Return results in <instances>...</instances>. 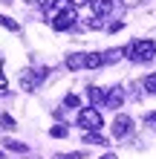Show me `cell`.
<instances>
[{"instance_id":"obj_1","label":"cell","mask_w":156,"mask_h":159,"mask_svg":"<svg viewBox=\"0 0 156 159\" xmlns=\"http://www.w3.org/2000/svg\"><path fill=\"white\" fill-rule=\"evenodd\" d=\"M124 55L133 64H148L156 58V41L153 38H142V41H130L124 46Z\"/></svg>"},{"instance_id":"obj_2","label":"cell","mask_w":156,"mask_h":159,"mask_svg":"<svg viewBox=\"0 0 156 159\" xmlns=\"http://www.w3.org/2000/svg\"><path fill=\"white\" fill-rule=\"evenodd\" d=\"M101 125H104V116L98 113V107H84L78 113V127L84 130H101Z\"/></svg>"},{"instance_id":"obj_3","label":"cell","mask_w":156,"mask_h":159,"mask_svg":"<svg viewBox=\"0 0 156 159\" xmlns=\"http://www.w3.org/2000/svg\"><path fill=\"white\" fill-rule=\"evenodd\" d=\"M47 75H49V70H47V67H38V70H26L23 75H20V87H23L26 93H35V90H38V84H41L43 78H47Z\"/></svg>"},{"instance_id":"obj_4","label":"cell","mask_w":156,"mask_h":159,"mask_svg":"<svg viewBox=\"0 0 156 159\" xmlns=\"http://www.w3.org/2000/svg\"><path fill=\"white\" fill-rule=\"evenodd\" d=\"M75 23H78V12H75V6H69L67 12H61L58 17H52V29H55V32H67V29H72Z\"/></svg>"},{"instance_id":"obj_5","label":"cell","mask_w":156,"mask_h":159,"mask_svg":"<svg viewBox=\"0 0 156 159\" xmlns=\"http://www.w3.org/2000/svg\"><path fill=\"white\" fill-rule=\"evenodd\" d=\"M130 130H133V121H130V116H116V119H113V136H116V139L127 136Z\"/></svg>"},{"instance_id":"obj_6","label":"cell","mask_w":156,"mask_h":159,"mask_svg":"<svg viewBox=\"0 0 156 159\" xmlns=\"http://www.w3.org/2000/svg\"><path fill=\"white\" fill-rule=\"evenodd\" d=\"M116 9V0H93V15L96 17H107Z\"/></svg>"},{"instance_id":"obj_7","label":"cell","mask_w":156,"mask_h":159,"mask_svg":"<svg viewBox=\"0 0 156 159\" xmlns=\"http://www.w3.org/2000/svg\"><path fill=\"white\" fill-rule=\"evenodd\" d=\"M87 96H90V101H93V107L107 104V90L104 87H93V84H90V87H87Z\"/></svg>"},{"instance_id":"obj_8","label":"cell","mask_w":156,"mask_h":159,"mask_svg":"<svg viewBox=\"0 0 156 159\" xmlns=\"http://www.w3.org/2000/svg\"><path fill=\"white\" fill-rule=\"evenodd\" d=\"M122 104H124V90H122V87H113V90H107V107L118 110Z\"/></svg>"},{"instance_id":"obj_9","label":"cell","mask_w":156,"mask_h":159,"mask_svg":"<svg viewBox=\"0 0 156 159\" xmlns=\"http://www.w3.org/2000/svg\"><path fill=\"white\" fill-rule=\"evenodd\" d=\"M104 52H87V58H84V70H98V67H104Z\"/></svg>"},{"instance_id":"obj_10","label":"cell","mask_w":156,"mask_h":159,"mask_svg":"<svg viewBox=\"0 0 156 159\" xmlns=\"http://www.w3.org/2000/svg\"><path fill=\"white\" fill-rule=\"evenodd\" d=\"M84 58H87V52H69L67 55V70H84Z\"/></svg>"},{"instance_id":"obj_11","label":"cell","mask_w":156,"mask_h":159,"mask_svg":"<svg viewBox=\"0 0 156 159\" xmlns=\"http://www.w3.org/2000/svg\"><path fill=\"white\" fill-rule=\"evenodd\" d=\"M81 142H84V145H107L110 139H107V136H101L98 130H87V133L81 136Z\"/></svg>"},{"instance_id":"obj_12","label":"cell","mask_w":156,"mask_h":159,"mask_svg":"<svg viewBox=\"0 0 156 159\" xmlns=\"http://www.w3.org/2000/svg\"><path fill=\"white\" fill-rule=\"evenodd\" d=\"M0 26L9 29V32H17V29H20V23H17L15 17H9V15H0Z\"/></svg>"},{"instance_id":"obj_13","label":"cell","mask_w":156,"mask_h":159,"mask_svg":"<svg viewBox=\"0 0 156 159\" xmlns=\"http://www.w3.org/2000/svg\"><path fill=\"white\" fill-rule=\"evenodd\" d=\"M3 145L9 148V151H15V153H26L29 148H26L23 142H17V139H3Z\"/></svg>"},{"instance_id":"obj_14","label":"cell","mask_w":156,"mask_h":159,"mask_svg":"<svg viewBox=\"0 0 156 159\" xmlns=\"http://www.w3.org/2000/svg\"><path fill=\"white\" fill-rule=\"evenodd\" d=\"M122 58H127L124 49H107V52H104V61H107V64H116V61H122Z\"/></svg>"},{"instance_id":"obj_15","label":"cell","mask_w":156,"mask_h":159,"mask_svg":"<svg viewBox=\"0 0 156 159\" xmlns=\"http://www.w3.org/2000/svg\"><path fill=\"white\" fill-rule=\"evenodd\" d=\"M142 87H145V93H150V96H156V72H150V75H145Z\"/></svg>"},{"instance_id":"obj_16","label":"cell","mask_w":156,"mask_h":159,"mask_svg":"<svg viewBox=\"0 0 156 159\" xmlns=\"http://www.w3.org/2000/svg\"><path fill=\"white\" fill-rule=\"evenodd\" d=\"M67 9H69V0H52V15L55 17H58L61 12H67Z\"/></svg>"},{"instance_id":"obj_17","label":"cell","mask_w":156,"mask_h":159,"mask_svg":"<svg viewBox=\"0 0 156 159\" xmlns=\"http://www.w3.org/2000/svg\"><path fill=\"white\" fill-rule=\"evenodd\" d=\"M64 107H72V110H75V107H81V98L75 96V93H67V96H64Z\"/></svg>"},{"instance_id":"obj_18","label":"cell","mask_w":156,"mask_h":159,"mask_svg":"<svg viewBox=\"0 0 156 159\" xmlns=\"http://www.w3.org/2000/svg\"><path fill=\"white\" fill-rule=\"evenodd\" d=\"M0 127H6V130H15V127H17V121H15L12 116H9V113H3V116H0Z\"/></svg>"},{"instance_id":"obj_19","label":"cell","mask_w":156,"mask_h":159,"mask_svg":"<svg viewBox=\"0 0 156 159\" xmlns=\"http://www.w3.org/2000/svg\"><path fill=\"white\" fill-rule=\"evenodd\" d=\"M49 136H52V139H64V136H67V127H64V125H55V127L49 130Z\"/></svg>"},{"instance_id":"obj_20","label":"cell","mask_w":156,"mask_h":159,"mask_svg":"<svg viewBox=\"0 0 156 159\" xmlns=\"http://www.w3.org/2000/svg\"><path fill=\"white\" fill-rule=\"evenodd\" d=\"M55 159H84V153L75 151V153H55Z\"/></svg>"},{"instance_id":"obj_21","label":"cell","mask_w":156,"mask_h":159,"mask_svg":"<svg viewBox=\"0 0 156 159\" xmlns=\"http://www.w3.org/2000/svg\"><path fill=\"white\" fill-rule=\"evenodd\" d=\"M122 29H124V23H122V20H113V23L107 26V32H110V35H116V32H122Z\"/></svg>"},{"instance_id":"obj_22","label":"cell","mask_w":156,"mask_h":159,"mask_svg":"<svg viewBox=\"0 0 156 159\" xmlns=\"http://www.w3.org/2000/svg\"><path fill=\"white\" fill-rule=\"evenodd\" d=\"M87 29H101V17H90V20H87Z\"/></svg>"},{"instance_id":"obj_23","label":"cell","mask_w":156,"mask_h":159,"mask_svg":"<svg viewBox=\"0 0 156 159\" xmlns=\"http://www.w3.org/2000/svg\"><path fill=\"white\" fill-rule=\"evenodd\" d=\"M72 6H87V3H93V0H69Z\"/></svg>"},{"instance_id":"obj_24","label":"cell","mask_w":156,"mask_h":159,"mask_svg":"<svg viewBox=\"0 0 156 159\" xmlns=\"http://www.w3.org/2000/svg\"><path fill=\"white\" fill-rule=\"evenodd\" d=\"M148 121H150V125H156V110H153V113L148 116Z\"/></svg>"},{"instance_id":"obj_25","label":"cell","mask_w":156,"mask_h":159,"mask_svg":"<svg viewBox=\"0 0 156 159\" xmlns=\"http://www.w3.org/2000/svg\"><path fill=\"white\" fill-rule=\"evenodd\" d=\"M0 93H6V78H0Z\"/></svg>"},{"instance_id":"obj_26","label":"cell","mask_w":156,"mask_h":159,"mask_svg":"<svg viewBox=\"0 0 156 159\" xmlns=\"http://www.w3.org/2000/svg\"><path fill=\"white\" fill-rule=\"evenodd\" d=\"M98 159H116V153H104V156H98Z\"/></svg>"},{"instance_id":"obj_27","label":"cell","mask_w":156,"mask_h":159,"mask_svg":"<svg viewBox=\"0 0 156 159\" xmlns=\"http://www.w3.org/2000/svg\"><path fill=\"white\" fill-rule=\"evenodd\" d=\"M0 78H3V58H0Z\"/></svg>"},{"instance_id":"obj_28","label":"cell","mask_w":156,"mask_h":159,"mask_svg":"<svg viewBox=\"0 0 156 159\" xmlns=\"http://www.w3.org/2000/svg\"><path fill=\"white\" fill-rule=\"evenodd\" d=\"M0 159H3V151H0Z\"/></svg>"}]
</instances>
